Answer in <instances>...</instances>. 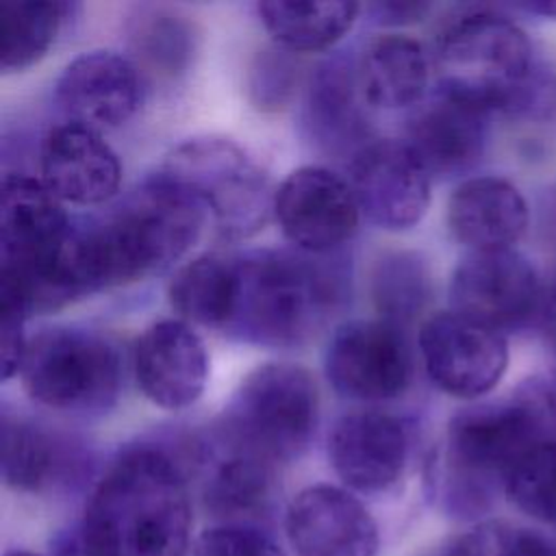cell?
<instances>
[{"label": "cell", "instance_id": "24", "mask_svg": "<svg viewBox=\"0 0 556 556\" xmlns=\"http://www.w3.org/2000/svg\"><path fill=\"white\" fill-rule=\"evenodd\" d=\"M222 456L213 465L204 484L206 506L226 523L250 526L263 517L276 493V465L254 454L222 445Z\"/></svg>", "mask_w": 556, "mask_h": 556}, {"label": "cell", "instance_id": "25", "mask_svg": "<svg viewBox=\"0 0 556 556\" xmlns=\"http://www.w3.org/2000/svg\"><path fill=\"white\" fill-rule=\"evenodd\" d=\"M132 63L143 78L176 80L195 54V33L185 15L163 7H141L128 24Z\"/></svg>", "mask_w": 556, "mask_h": 556}, {"label": "cell", "instance_id": "6", "mask_svg": "<svg viewBox=\"0 0 556 556\" xmlns=\"http://www.w3.org/2000/svg\"><path fill=\"white\" fill-rule=\"evenodd\" d=\"M317 419L319 389L311 371L293 363H267L237 387L222 417L217 443L280 465L306 450Z\"/></svg>", "mask_w": 556, "mask_h": 556}, {"label": "cell", "instance_id": "26", "mask_svg": "<svg viewBox=\"0 0 556 556\" xmlns=\"http://www.w3.org/2000/svg\"><path fill=\"white\" fill-rule=\"evenodd\" d=\"M258 17L274 41L289 52L324 50L356 22V2H258Z\"/></svg>", "mask_w": 556, "mask_h": 556}, {"label": "cell", "instance_id": "1", "mask_svg": "<svg viewBox=\"0 0 556 556\" xmlns=\"http://www.w3.org/2000/svg\"><path fill=\"white\" fill-rule=\"evenodd\" d=\"M206 213L161 172L111 213L74 224L70 252L85 295L148 278L178 261L200 237Z\"/></svg>", "mask_w": 556, "mask_h": 556}, {"label": "cell", "instance_id": "35", "mask_svg": "<svg viewBox=\"0 0 556 556\" xmlns=\"http://www.w3.org/2000/svg\"><path fill=\"white\" fill-rule=\"evenodd\" d=\"M506 521H482L458 534L443 556H497Z\"/></svg>", "mask_w": 556, "mask_h": 556}, {"label": "cell", "instance_id": "2", "mask_svg": "<svg viewBox=\"0 0 556 556\" xmlns=\"http://www.w3.org/2000/svg\"><path fill=\"white\" fill-rule=\"evenodd\" d=\"M191 519L180 465L161 447L139 445L98 480L80 528L104 556H185Z\"/></svg>", "mask_w": 556, "mask_h": 556}, {"label": "cell", "instance_id": "7", "mask_svg": "<svg viewBox=\"0 0 556 556\" xmlns=\"http://www.w3.org/2000/svg\"><path fill=\"white\" fill-rule=\"evenodd\" d=\"M161 174L187 191L226 239L250 237L274 215L269 176L230 139H187L169 152Z\"/></svg>", "mask_w": 556, "mask_h": 556}, {"label": "cell", "instance_id": "33", "mask_svg": "<svg viewBox=\"0 0 556 556\" xmlns=\"http://www.w3.org/2000/svg\"><path fill=\"white\" fill-rule=\"evenodd\" d=\"M28 319L22 302L9 293H0V361L2 380L20 374V365L26 352L28 337L24 334V324Z\"/></svg>", "mask_w": 556, "mask_h": 556}, {"label": "cell", "instance_id": "21", "mask_svg": "<svg viewBox=\"0 0 556 556\" xmlns=\"http://www.w3.org/2000/svg\"><path fill=\"white\" fill-rule=\"evenodd\" d=\"M530 211L510 180L493 174L465 178L447 200V226L469 252L508 250L528 230Z\"/></svg>", "mask_w": 556, "mask_h": 556}, {"label": "cell", "instance_id": "29", "mask_svg": "<svg viewBox=\"0 0 556 556\" xmlns=\"http://www.w3.org/2000/svg\"><path fill=\"white\" fill-rule=\"evenodd\" d=\"M72 4L17 0L0 4V67L20 72L37 63L54 43Z\"/></svg>", "mask_w": 556, "mask_h": 556}, {"label": "cell", "instance_id": "36", "mask_svg": "<svg viewBox=\"0 0 556 556\" xmlns=\"http://www.w3.org/2000/svg\"><path fill=\"white\" fill-rule=\"evenodd\" d=\"M497 556H556V541L536 530L506 523Z\"/></svg>", "mask_w": 556, "mask_h": 556}, {"label": "cell", "instance_id": "14", "mask_svg": "<svg viewBox=\"0 0 556 556\" xmlns=\"http://www.w3.org/2000/svg\"><path fill=\"white\" fill-rule=\"evenodd\" d=\"M410 432L393 413L354 408L343 413L328 437V458L341 482L361 493H380L404 473Z\"/></svg>", "mask_w": 556, "mask_h": 556}, {"label": "cell", "instance_id": "22", "mask_svg": "<svg viewBox=\"0 0 556 556\" xmlns=\"http://www.w3.org/2000/svg\"><path fill=\"white\" fill-rule=\"evenodd\" d=\"M356 80V65L330 61L311 78L304 104V124L311 139L334 156L350 161L367 146L369 124Z\"/></svg>", "mask_w": 556, "mask_h": 556}, {"label": "cell", "instance_id": "11", "mask_svg": "<svg viewBox=\"0 0 556 556\" xmlns=\"http://www.w3.org/2000/svg\"><path fill=\"white\" fill-rule=\"evenodd\" d=\"M419 354L430 380L463 400L491 393L508 367L506 334L452 308L421 324Z\"/></svg>", "mask_w": 556, "mask_h": 556}, {"label": "cell", "instance_id": "32", "mask_svg": "<svg viewBox=\"0 0 556 556\" xmlns=\"http://www.w3.org/2000/svg\"><path fill=\"white\" fill-rule=\"evenodd\" d=\"M193 556H285V552L254 526L222 523L198 536Z\"/></svg>", "mask_w": 556, "mask_h": 556}, {"label": "cell", "instance_id": "3", "mask_svg": "<svg viewBox=\"0 0 556 556\" xmlns=\"http://www.w3.org/2000/svg\"><path fill=\"white\" fill-rule=\"evenodd\" d=\"M326 256L302 250L235 254L232 306L224 332L269 348L306 343L343 302V271Z\"/></svg>", "mask_w": 556, "mask_h": 556}, {"label": "cell", "instance_id": "18", "mask_svg": "<svg viewBox=\"0 0 556 556\" xmlns=\"http://www.w3.org/2000/svg\"><path fill=\"white\" fill-rule=\"evenodd\" d=\"M39 169L43 185L72 204L109 202L122 180V163L104 137L80 124H59L41 141Z\"/></svg>", "mask_w": 556, "mask_h": 556}, {"label": "cell", "instance_id": "40", "mask_svg": "<svg viewBox=\"0 0 556 556\" xmlns=\"http://www.w3.org/2000/svg\"><path fill=\"white\" fill-rule=\"evenodd\" d=\"M534 378H536L539 393H541V400L545 404V410L549 415V421L556 430V367L547 376H534Z\"/></svg>", "mask_w": 556, "mask_h": 556}, {"label": "cell", "instance_id": "17", "mask_svg": "<svg viewBox=\"0 0 556 556\" xmlns=\"http://www.w3.org/2000/svg\"><path fill=\"white\" fill-rule=\"evenodd\" d=\"M135 380L141 393L165 410L191 406L208 380V352L185 319H159L135 343Z\"/></svg>", "mask_w": 556, "mask_h": 556}, {"label": "cell", "instance_id": "42", "mask_svg": "<svg viewBox=\"0 0 556 556\" xmlns=\"http://www.w3.org/2000/svg\"><path fill=\"white\" fill-rule=\"evenodd\" d=\"M4 556H35V554H28V552H9Z\"/></svg>", "mask_w": 556, "mask_h": 556}, {"label": "cell", "instance_id": "23", "mask_svg": "<svg viewBox=\"0 0 556 556\" xmlns=\"http://www.w3.org/2000/svg\"><path fill=\"white\" fill-rule=\"evenodd\" d=\"M354 65L361 96L376 109L419 104L432 76V56L426 48L395 33L369 39Z\"/></svg>", "mask_w": 556, "mask_h": 556}, {"label": "cell", "instance_id": "13", "mask_svg": "<svg viewBox=\"0 0 556 556\" xmlns=\"http://www.w3.org/2000/svg\"><path fill=\"white\" fill-rule=\"evenodd\" d=\"M430 174L406 141L374 139L350 161V185L361 213L384 230L421 222L430 204Z\"/></svg>", "mask_w": 556, "mask_h": 556}, {"label": "cell", "instance_id": "20", "mask_svg": "<svg viewBox=\"0 0 556 556\" xmlns=\"http://www.w3.org/2000/svg\"><path fill=\"white\" fill-rule=\"evenodd\" d=\"M72 230L63 202L41 178L7 174L0 200V267L22 269L59 250Z\"/></svg>", "mask_w": 556, "mask_h": 556}, {"label": "cell", "instance_id": "9", "mask_svg": "<svg viewBox=\"0 0 556 556\" xmlns=\"http://www.w3.org/2000/svg\"><path fill=\"white\" fill-rule=\"evenodd\" d=\"M543 278L515 248L469 252L450 282L452 311L502 334L536 330Z\"/></svg>", "mask_w": 556, "mask_h": 556}, {"label": "cell", "instance_id": "16", "mask_svg": "<svg viewBox=\"0 0 556 556\" xmlns=\"http://www.w3.org/2000/svg\"><path fill=\"white\" fill-rule=\"evenodd\" d=\"M287 539L298 556H376L378 526L365 504L334 484L302 489L287 506Z\"/></svg>", "mask_w": 556, "mask_h": 556}, {"label": "cell", "instance_id": "37", "mask_svg": "<svg viewBox=\"0 0 556 556\" xmlns=\"http://www.w3.org/2000/svg\"><path fill=\"white\" fill-rule=\"evenodd\" d=\"M428 9H430V4H424V2L391 0V2L371 4V15L380 24H406V22H415L421 15H426Z\"/></svg>", "mask_w": 556, "mask_h": 556}, {"label": "cell", "instance_id": "30", "mask_svg": "<svg viewBox=\"0 0 556 556\" xmlns=\"http://www.w3.org/2000/svg\"><path fill=\"white\" fill-rule=\"evenodd\" d=\"M371 295L380 319L400 328L410 324L430 302L432 276L417 252L382 254L371 271Z\"/></svg>", "mask_w": 556, "mask_h": 556}, {"label": "cell", "instance_id": "28", "mask_svg": "<svg viewBox=\"0 0 556 556\" xmlns=\"http://www.w3.org/2000/svg\"><path fill=\"white\" fill-rule=\"evenodd\" d=\"M67 463L65 443L48 428L17 415H2V478L15 491L50 486Z\"/></svg>", "mask_w": 556, "mask_h": 556}, {"label": "cell", "instance_id": "19", "mask_svg": "<svg viewBox=\"0 0 556 556\" xmlns=\"http://www.w3.org/2000/svg\"><path fill=\"white\" fill-rule=\"evenodd\" d=\"M489 113L439 93L408 117L406 146L430 178L471 172L484 156Z\"/></svg>", "mask_w": 556, "mask_h": 556}, {"label": "cell", "instance_id": "15", "mask_svg": "<svg viewBox=\"0 0 556 556\" xmlns=\"http://www.w3.org/2000/svg\"><path fill=\"white\" fill-rule=\"evenodd\" d=\"M146 78L130 56L91 50L65 65L56 80V104L72 124L117 128L141 106Z\"/></svg>", "mask_w": 556, "mask_h": 556}, {"label": "cell", "instance_id": "38", "mask_svg": "<svg viewBox=\"0 0 556 556\" xmlns=\"http://www.w3.org/2000/svg\"><path fill=\"white\" fill-rule=\"evenodd\" d=\"M536 330L556 350V269L543 278V298Z\"/></svg>", "mask_w": 556, "mask_h": 556}, {"label": "cell", "instance_id": "41", "mask_svg": "<svg viewBox=\"0 0 556 556\" xmlns=\"http://www.w3.org/2000/svg\"><path fill=\"white\" fill-rule=\"evenodd\" d=\"M517 9L539 15V17H549L556 20V0H530V2H521L517 4Z\"/></svg>", "mask_w": 556, "mask_h": 556}, {"label": "cell", "instance_id": "27", "mask_svg": "<svg viewBox=\"0 0 556 556\" xmlns=\"http://www.w3.org/2000/svg\"><path fill=\"white\" fill-rule=\"evenodd\" d=\"M235 289V254H202L185 263L169 282V304L187 324L224 330Z\"/></svg>", "mask_w": 556, "mask_h": 556}, {"label": "cell", "instance_id": "4", "mask_svg": "<svg viewBox=\"0 0 556 556\" xmlns=\"http://www.w3.org/2000/svg\"><path fill=\"white\" fill-rule=\"evenodd\" d=\"M556 434L534 378L506 400L458 410L445 434L443 497L454 513L484 510L515 463L543 437Z\"/></svg>", "mask_w": 556, "mask_h": 556}, {"label": "cell", "instance_id": "34", "mask_svg": "<svg viewBox=\"0 0 556 556\" xmlns=\"http://www.w3.org/2000/svg\"><path fill=\"white\" fill-rule=\"evenodd\" d=\"M287 50L280 48V52L263 54L252 70V83L250 89L254 93V100L261 106H278L287 98L293 85V65L285 54Z\"/></svg>", "mask_w": 556, "mask_h": 556}, {"label": "cell", "instance_id": "10", "mask_svg": "<svg viewBox=\"0 0 556 556\" xmlns=\"http://www.w3.org/2000/svg\"><path fill=\"white\" fill-rule=\"evenodd\" d=\"M324 365L337 393L365 404L395 400L413 380V352L404 328L384 319L339 326Z\"/></svg>", "mask_w": 556, "mask_h": 556}, {"label": "cell", "instance_id": "31", "mask_svg": "<svg viewBox=\"0 0 556 556\" xmlns=\"http://www.w3.org/2000/svg\"><path fill=\"white\" fill-rule=\"evenodd\" d=\"M504 493L528 517L556 523V434L539 439L515 463Z\"/></svg>", "mask_w": 556, "mask_h": 556}, {"label": "cell", "instance_id": "5", "mask_svg": "<svg viewBox=\"0 0 556 556\" xmlns=\"http://www.w3.org/2000/svg\"><path fill=\"white\" fill-rule=\"evenodd\" d=\"M536 67L528 33L489 7H473L447 20L432 52L439 93L489 115H510Z\"/></svg>", "mask_w": 556, "mask_h": 556}, {"label": "cell", "instance_id": "12", "mask_svg": "<svg viewBox=\"0 0 556 556\" xmlns=\"http://www.w3.org/2000/svg\"><path fill=\"white\" fill-rule=\"evenodd\" d=\"M274 217L298 250L330 254L356 232L361 206L350 180L328 167L304 165L278 185Z\"/></svg>", "mask_w": 556, "mask_h": 556}, {"label": "cell", "instance_id": "8", "mask_svg": "<svg viewBox=\"0 0 556 556\" xmlns=\"http://www.w3.org/2000/svg\"><path fill=\"white\" fill-rule=\"evenodd\" d=\"M26 393L39 404L78 415L106 413L122 389V358L102 334L52 326L28 337L20 365Z\"/></svg>", "mask_w": 556, "mask_h": 556}, {"label": "cell", "instance_id": "39", "mask_svg": "<svg viewBox=\"0 0 556 556\" xmlns=\"http://www.w3.org/2000/svg\"><path fill=\"white\" fill-rule=\"evenodd\" d=\"M54 556H104L83 532V528H76L67 536H63L54 549Z\"/></svg>", "mask_w": 556, "mask_h": 556}]
</instances>
